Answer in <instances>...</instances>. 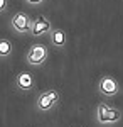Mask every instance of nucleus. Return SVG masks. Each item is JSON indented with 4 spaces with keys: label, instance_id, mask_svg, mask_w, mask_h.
Instances as JSON below:
<instances>
[{
    "label": "nucleus",
    "instance_id": "1",
    "mask_svg": "<svg viewBox=\"0 0 123 127\" xmlns=\"http://www.w3.org/2000/svg\"><path fill=\"white\" fill-rule=\"evenodd\" d=\"M59 100H61V95H59L57 90H46L37 97L36 107L41 112H49L51 108H54L59 103Z\"/></svg>",
    "mask_w": 123,
    "mask_h": 127
},
{
    "label": "nucleus",
    "instance_id": "2",
    "mask_svg": "<svg viewBox=\"0 0 123 127\" xmlns=\"http://www.w3.org/2000/svg\"><path fill=\"white\" fill-rule=\"evenodd\" d=\"M96 119L100 124H115L122 119V112L115 107H108L106 103H100L96 108Z\"/></svg>",
    "mask_w": 123,
    "mask_h": 127
},
{
    "label": "nucleus",
    "instance_id": "3",
    "mask_svg": "<svg viewBox=\"0 0 123 127\" xmlns=\"http://www.w3.org/2000/svg\"><path fill=\"white\" fill-rule=\"evenodd\" d=\"M47 58H49V49L44 44H32L27 51V63L29 64H34V66L44 64Z\"/></svg>",
    "mask_w": 123,
    "mask_h": 127
},
{
    "label": "nucleus",
    "instance_id": "4",
    "mask_svg": "<svg viewBox=\"0 0 123 127\" xmlns=\"http://www.w3.org/2000/svg\"><path fill=\"white\" fill-rule=\"evenodd\" d=\"M98 90H100V93L104 95V97H115V95H118V92H120V85H118V81L113 78V76H101L100 80V83H98Z\"/></svg>",
    "mask_w": 123,
    "mask_h": 127
},
{
    "label": "nucleus",
    "instance_id": "5",
    "mask_svg": "<svg viewBox=\"0 0 123 127\" xmlns=\"http://www.w3.org/2000/svg\"><path fill=\"white\" fill-rule=\"evenodd\" d=\"M10 22H12L14 31H17V32H20V34L30 32V29H32V19L29 17L25 12H15Z\"/></svg>",
    "mask_w": 123,
    "mask_h": 127
},
{
    "label": "nucleus",
    "instance_id": "6",
    "mask_svg": "<svg viewBox=\"0 0 123 127\" xmlns=\"http://www.w3.org/2000/svg\"><path fill=\"white\" fill-rule=\"evenodd\" d=\"M51 22L46 15H39L36 19L32 20V29H30V34L32 36H44V34H47L51 32Z\"/></svg>",
    "mask_w": 123,
    "mask_h": 127
},
{
    "label": "nucleus",
    "instance_id": "7",
    "mask_svg": "<svg viewBox=\"0 0 123 127\" xmlns=\"http://www.w3.org/2000/svg\"><path fill=\"white\" fill-rule=\"evenodd\" d=\"M15 87L19 90H30L34 87V76L29 71H20L15 76Z\"/></svg>",
    "mask_w": 123,
    "mask_h": 127
},
{
    "label": "nucleus",
    "instance_id": "8",
    "mask_svg": "<svg viewBox=\"0 0 123 127\" xmlns=\"http://www.w3.org/2000/svg\"><path fill=\"white\" fill-rule=\"evenodd\" d=\"M51 42L54 44V48H64L67 44V36L62 29H52L51 31Z\"/></svg>",
    "mask_w": 123,
    "mask_h": 127
},
{
    "label": "nucleus",
    "instance_id": "9",
    "mask_svg": "<svg viewBox=\"0 0 123 127\" xmlns=\"http://www.w3.org/2000/svg\"><path fill=\"white\" fill-rule=\"evenodd\" d=\"M12 41L7 39V37H0V58H9L12 54Z\"/></svg>",
    "mask_w": 123,
    "mask_h": 127
},
{
    "label": "nucleus",
    "instance_id": "10",
    "mask_svg": "<svg viewBox=\"0 0 123 127\" xmlns=\"http://www.w3.org/2000/svg\"><path fill=\"white\" fill-rule=\"evenodd\" d=\"M9 7V0H0V14H3Z\"/></svg>",
    "mask_w": 123,
    "mask_h": 127
},
{
    "label": "nucleus",
    "instance_id": "11",
    "mask_svg": "<svg viewBox=\"0 0 123 127\" xmlns=\"http://www.w3.org/2000/svg\"><path fill=\"white\" fill-rule=\"evenodd\" d=\"M44 0H27V3H30V5H39V3H42Z\"/></svg>",
    "mask_w": 123,
    "mask_h": 127
}]
</instances>
